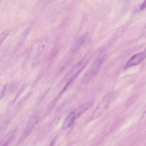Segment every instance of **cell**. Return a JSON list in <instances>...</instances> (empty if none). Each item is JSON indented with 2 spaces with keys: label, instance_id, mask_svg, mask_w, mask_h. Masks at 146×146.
<instances>
[{
  "label": "cell",
  "instance_id": "6da1fadb",
  "mask_svg": "<svg viewBox=\"0 0 146 146\" xmlns=\"http://www.w3.org/2000/svg\"><path fill=\"white\" fill-rule=\"evenodd\" d=\"M111 95L110 93L108 94L102 99L93 113L91 118L92 119L99 117L106 109L111 101Z\"/></svg>",
  "mask_w": 146,
  "mask_h": 146
},
{
  "label": "cell",
  "instance_id": "7a4b0ae2",
  "mask_svg": "<svg viewBox=\"0 0 146 146\" xmlns=\"http://www.w3.org/2000/svg\"><path fill=\"white\" fill-rule=\"evenodd\" d=\"M146 57V51L135 54L127 62L124 67L125 69L129 67L136 65L143 61Z\"/></svg>",
  "mask_w": 146,
  "mask_h": 146
},
{
  "label": "cell",
  "instance_id": "3957f363",
  "mask_svg": "<svg viewBox=\"0 0 146 146\" xmlns=\"http://www.w3.org/2000/svg\"><path fill=\"white\" fill-rule=\"evenodd\" d=\"M88 35V33L86 32L77 39L70 50V52L71 54H74L78 50L85 41Z\"/></svg>",
  "mask_w": 146,
  "mask_h": 146
},
{
  "label": "cell",
  "instance_id": "277c9868",
  "mask_svg": "<svg viewBox=\"0 0 146 146\" xmlns=\"http://www.w3.org/2000/svg\"><path fill=\"white\" fill-rule=\"evenodd\" d=\"M77 118L74 111L70 113L67 116L65 120L62 127L63 129H66L70 127Z\"/></svg>",
  "mask_w": 146,
  "mask_h": 146
},
{
  "label": "cell",
  "instance_id": "5b68a950",
  "mask_svg": "<svg viewBox=\"0 0 146 146\" xmlns=\"http://www.w3.org/2000/svg\"><path fill=\"white\" fill-rule=\"evenodd\" d=\"M31 28L29 26L27 27L23 32L21 36L17 43V48L21 46L24 42L27 36L30 33Z\"/></svg>",
  "mask_w": 146,
  "mask_h": 146
},
{
  "label": "cell",
  "instance_id": "8992f818",
  "mask_svg": "<svg viewBox=\"0 0 146 146\" xmlns=\"http://www.w3.org/2000/svg\"><path fill=\"white\" fill-rule=\"evenodd\" d=\"M48 42V39L47 37L42 40L39 43L37 49L36 53L37 55H40L44 50Z\"/></svg>",
  "mask_w": 146,
  "mask_h": 146
},
{
  "label": "cell",
  "instance_id": "52a82bcc",
  "mask_svg": "<svg viewBox=\"0 0 146 146\" xmlns=\"http://www.w3.org/2000/svg\"><path fill=\"white\" fill-rule=\"evenodd\" d=\"M127 25L128 24L127 23L123 25L120 27L115 33L114 36V38H116L121 36L127 28Z\"/></svg>",
  "mask_w": 146,
  "mask_h": 146
},
{
  "label": "cell",
  "instance_id": "ba28073f",
  "mask_svg": "<svg viewBox=\"0 0 146 146\" xmlns=\"http://www.w3.org/2000/svg\"><path fill=\"white\" fill-rule=\"evenodd\" d=\"M9 33V30L6 29L0 33V46L3 43Z\"/></svg>",
  "mask_w": 146,
  "mask_h": 146
},
{
  "label": "cell",
  "instance_id": "9c48e42d",
  "mask_svg": "<svg viewBox=\"0 0 146 146\" xmlns=\"http://www.w3.org/2000/svg\"><path fill=\"white\" fill-rule=\"evenodd\" d=\"M58 51V47L57 45L54 46L52 48L50 53V57L52 58L57 54Z\"/></svg>",
  "mask_w": 146,
  "mask_h": 146
},
{
  "label": "cell",
  "instance_id": "30bf717a",
  "mask_svg": "<svg viewBox=\"0 0 146 146\" xmlns=\"http://www.w3.org/2000/svg\"><path fill=\"white\" fill-rule=\"evenodd\" d=\"M6 86V85L4 84H0V100L4 95Z\"/></svg>",
  "mask_w": 146,
  "mask_h": 146
},
{
  "label": "cell",
  "instance_id": "8fae6325",
  "mask_svg": "<svg viewBox=\"0 0 146 146\" xmlns=\"http://www.w3.org/2000/svg\"><path fill=\"white\" fill-rule=\"evenodd\" d=\"M146 7V1L145 0L141 5L140 6L141 10H143L145 9Z\"/></svg>",
  "mask_w": 146,
  "mask_h": 146
}]
</instances>
